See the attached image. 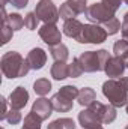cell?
Returning a JSON list of instances; mask_svg holds the SVG:
<instances>
[{"label":"cell","instance_id":"1","mask_svg":"<svg viewBox=\"0 0 128 129\" xmlns=\"http://www.w3.org/2000/svg\"><path fill=\"white\" fill-rule=\"evenodd\" d=\"M102 95L109 101V104L115 105L116 108L125 107L128 102V78H109L102 84Z\"/></svg>","mask_w":128,"mask_h":129},{"label":"cell","instance_id":"2","mask_svg":"<svg viewBox=\"0 0 128 129\" xmlns=\"http://www.w3.org/2000/svg\"><path fill=\"white\" fill-rule=\"evenodd\" d=\"M0 68L5 77L8 78H21L26 77L30 71V66L27 60L18 53V51H8L2 56Z\"/></svg>","mask_w":128,"mask_h":129},{"label":"cell","instance_id":"3","mask_svg":"<svg viewBox=\"0 0 128 129\" xmlns=\"http://www.w3.org/2000/svg\"><path fill=\"white\" fill-rule=\"evenodd\" d=\"M112 56L109 54L107 50H98V51H84L78 56V60L83 66L84 72H98V71H104V66L107 63V60Z\"/></svg>","mask_w":128,"mask_h":129},{"label":"cell","instance_id":"4","mask_svg":"<svg viewBox=\"0 0 128 129\" xmlns=\"http://www.w3.org/2000/svg\"><path fill=\"white\" fill-rule=\"evenodd\" d=\"M107 32L99 24H84L83 30L75 39L80 44H102L107 39Z\"/></svg>","mask_w":128,"mask_h":129},{"label":"cell","instance_id":"5","mask_svg":"<svg viewBox=\"0 0 128 129\" xmlns=\"http://www.w3.org/2000/svg\"><path fill=\"white\" fill-rule=\"evenodd\" d=\"M36 17L44 21V24H56L59 21V9L56 8L53 0H39L35 6Z\"/></svg>","mask_w":128,"mask_h":129},{"label":"cell","instance_id":"6","mask_svg":"<svg viewBox=\"0 0 128 129\" xmlns=\"http://www.w3.org/2000/svg\"><path fill=\"white\" fill-rule=\"evenodd\" d=\"M84 15L94 24H104L115 17V12H112L109 8H105L102 3H92L88 6Z\"/></svg>","mask_w":128,"mask_h":129},{"label":"cell","instance_id":"7","mask_svg":"<svg viewBox=\"0 0 128 129\" xmlns=\"http://www.w3.org/2000/svg\"><path fill=\"white\" fill-rule=\"evenodd\" d=\"M88 108H92L96 114L99 116L102 125H110V123H113V122L116 120V116H118L116 107L112 105V104H107V105H105V104H101L99 101H95V102H94L91 107H88Z\"/></svg>","mask_w":128,"mask_h":129},{"label":"cell","instance_id":"8","mask_svg":"<svg viewBox=\"0 0 128 129\" xmlns=\"http://www.w3.org/2000/svg\"><path fill=\"white\" fill-rule=\"evenodd\" d=\"M38 33H39V38L48 47H54V45L60 44V41H62V33L56 24H44Z\"/></svg>","mask_w":128,"mask_h":129},{"label":"cell","instance_id":"9","mask_svg":"<svg viewBox=\"0 0 128 129\" xmlns=\"http://www.w3.org/2000/svg\"><path fill=\"white\" fill-rule=\"evenodd\" d=\"M78 123L80 126H83V129H98L102 125L99 116L92 108H84L78 113Z\"/></svg>","mask_w":128,"mask_h":129},{"label":"cell","instance_id":"10","mask_svg":"<svg viewBox=\"0 0 128 129\" xmlns=\"http://www.w3.org/2000/svg\"><path fill=\"white\" fill-rule=\"evenodd\" d=\"M127 66H125V62L122 57H118V56H113L107 60V63L104 66V72L107 77L110 78H119L124 75Z\"/></svg>","mask_w":128,"mask_h":129},{"label":"cell","instance_id":"11","mask_svg":"<svg viewBox=\"0 0 128 129\" xmlns=\"http://www.w3.org/2000/svg\"><path fill=\"white\" fill-rule=\"evenodd\" d=\"M53 104H51V101H48L47 98H44V96H41L39 99H36L35 102H33V105H32V111L33 114H36L42 122L44 120H47L50 116H51V113H53Z\"/></svg>","mask_w":128,"mask_h":129},{"label":"cell","instance_id":"12","mask_svg":"<svg viewBox=\"0 0 128 129\" xmlns=\"http://www.w3.org/2000/svg\"><path fill=\"white\" fill-rule=\"evenodd\" d=\"M27 101H29V92H27L23 86L15 87V89L11 92V95H9L11 108H15V110H23V108L27 105Z\"/></svg>","mask_w":128,"mask_h":129},{"label":"cell","instance_id":"13","mask_svg":"<svg viewBox=\"0 0 128 129\" xmlns=\"http://www.w3.org/2000/svg\"><path fill=\"white\" fill-rule=\"evenodd\" d=\"M27 63L30 66V69L33 71H39L44 68V64L47 63V53L42 50V48H32L29 53H27V57H26Z\"/></svg>","mask_w":128,"mask_h":129},{"label":"cell","instance_id":"14","mask_svg":"<svg viewBox=\"0 0 128 129\" xmlns=\"http://www.w3.org/2000/svg\"><path fill=\"white\" fill-rule=\"evenodd\" d=\"M50 101H51V104H53L54 111H57V113H68V111H71L72 107H74L72 99L66 98L65 95H62L60 92H57Z\"/></svg>","mask_w":128,"mask_h":129},{"label":"cell","instance_id":"15","mask_svg":"<svg viewBox=\"0 0 128 129\" xmlns=\"http://www.w3.org/2000/svg\"><path fill=\"white\" fill-rule=\"evenodd\" d=\"M83 26L84 24H81L77 18H71V20H66L63 23V35H66L68 38H72V39H77L78 38V35L81 33L83 30Z\"/></svg>","mask_w":128,"mask_h":129},{"label":"cell","instance_id":"16","mask_svg":"<svg viewBox=\"0 0 128 129\" xmlns=\"http://www.w3.org/2000/svg\"><path fill=\"white\" fill-rule=\"evenodd\" d=\"M50 74L56 81H62L65 78H68L69 77V69H68L66 62H54L51 69H50Z\"/></svg>","mask_w":128,"mask_h":129},{"label":"cell","instance_id":"17","mask_svg":"<svg viewBox=\"0 0 128 129\" xmlns=\"http://www.w3.org/2000/svg\"><path fill=\"white\" fill-rule=\"evenodd\" d=\"M77 101H78V104L81 105V107H91L94 102L96 101V93L94 89H91V87H83L81 90H80V93H78V98H77Z\"/></svg>","mask_w":128,"mask_h":129},{"label":"cell","instance_id":"18","mask_svg":"<svg viewBox=\"0 0 128 129\" xmlns=\"http://www.w3.org/2000/svg\"><path fill=\"white\" fill-rule=\"evenodd\" d=\"M50 54L54 59V62H66L69 57V50L65 44H57L54 47H50Z\"/></svg>","mask_w":128,"mask_h":129},{"label":"cell","instance_id":"19","mask_svg":"<svg viewBox=\"0 0 128 129\" xmlns=\"http://www.w3.org/2000/svg\"><path fill=\"white\" fill-rule=\"evenodd\" d=\"M33 90L36 95L39 96H45L48 95V92L51 90V81L48 78H38L35 83H33Z\"/></svg>","mask_w":128,"mask_h":129},{"label":"cell","instance_id":"20","mask_svg":"<svg viewBox=\"0 0 128 129\" xmlns=\"http://www.w3.org/2000/svg\"><path fill=\"white\" fill-rule=\"evenodd\" d=\"M77 128V125H75V122L72 120V119H69V117H62V119H56V120H53L47 129H75Z\"/></svg>","mask_w":128,"mask_h":129},{"label":"cell","instance_id":"21","mask_svg":"<svg viewBox=\"0 0 128 129\" xmlns=\"http://www.w3.org/2000/svg\"><path fill=\"white\" fill-rule=\"evenodd\" d=\"M3 23H6L14 32L21 30V29L24 27V18H23L20 14H17V12H14V14H8V18H6V21H3Z\"/></svg>","mask_w":128,"mask_h":129},{"label":"cell","instance_id":"22","mask_svg":"<svg viewBox=\"0 0 128 129\" xmlns=\"http://www.w3.org/2000/svg\"><path fill=\"white\" fill-rule=\"evenodd\" d=\"M41 123H42V120L30 111L24 117V123H23V128L21 129H41Z\"/></svg>","mask_w":128,"mask_h":129},{"label":"cell","instance_id":"23","mask_svg":"<svg viewBox=\"0 0 128 129\" xmlns=\"http://www.w3.org/2000/svg\"><path fill=\"white\" fill-rule=\"evenodd\" d=\"M68 69H69V77L71 78H78L84 71H83V66L80 63V60H78V57H75V59H72V62L68 64Z\"/></svg>","mask_w":128,"mask_h":129},{"label":"cell","instance_id":"24","mask_svg":"<svg viewBox=\"0 0 128 129\" xmlns=\"http://www.w3.org/2000/svg\"><path fill=\"white\" fill-rule=\"evenodd\" d=\"M102 27L105 29V32H107V35H116V33L121 30V21L116 18V17H113L112 20H109L107 23H104L102 24Z\"/></svg>","mask_w":128,"mask_h":129},{"label":"cell","instance_id":"25","mask_svg":"<svg viewBox=\"0 0 128 129\" xmlns=\"http://www.w3.org/2000/svg\"><path fill=\"white\" fill-rule=\"evenodd\" d=\"M68 5L72 8V11L80 15V14H84L86 9H88V0H66Z\"/></svg>","mask_w":128,"mask_h":129},{"label":"cell","instance_id":"26","mask_svg":"<svg viewBox=\"0 0 128 129\" xmlns=\"http://www.w3.org/2000/svg\"><path fill=\"white\" fill-rule=\"evenodd\" d=\"M59 17L66 21V20H71V18H75L77 17V14L72 11V8L68 5V2H63L62 5H60V9H59Z\"/></svg>","mask_w":128,"mask_h":129},{"label":"cell","instance_id":"27","mask_svg":"<svg viewBox=\"0 0 128 129\" xmlns=\"http://www.w3.org/2000/svg\"><path fill=\"white\" fill-rule=\"evenodd\" d=\"M38 24H39V18L36 17V14L35 12H27L26 17H24V27L29 29V30H36Z\"/></svg>","mask_w":128,"mask_h":129},{"label":"cell","instance_id":"28","mask_svg":"<svg viewBox=\"0 0 128 129\" xmlns=\"http://www.w3.org/2000/svg\"><path fill=\"white\" fill-rule=\"evenodd\" d=\"M127 50H128V41H125V39H119V41H116L115 45H113V53H115V56H118V57H122V56L127 53Z\"/></svg>","mask_w":128,"mask_h":129},{"label":"cell","instance_id":"29","mask_svg":"<svg viewBox=\"0 0 128 129\" xmlns=\"http://www.w3.org/2000/svg\"><path fill=\"white\" fill-rule=\"evenodd\" d=\"M62 95H65L66 98H69V99H77L78 98V93H80V90L75 87V86H71V84H66L63 87H60V90H59Z\"/></svg>","mask_w":128,"mask_h":129},{"label":"cell","instance_id":"30","mask_svg":"<svg viewBox=\"0 0 128 129\" xmlns=\"http://www.w3.org/2000/svg\"><path fill=\"white\" fill-rule=\"evenodd\" d=\"M9 125H18L20 122H21V113H20V110H15V108H11V111L6 114V119H5Z\"/></svg>","mask_w":128,"mask_h":129},{"label":"cell","instance_id":"31","mask_svg":"<svg viewBox=\"0 0 128 129\" xmlns=\"http://www.w3.org/2000/svg\"><path fill=\"white\" fill-rule=\"evenodd\" d=\"M2 35H3V39H2V44L5 45V44H8L11 39H12V35H14V30L6 24V23H3V27H2Z\"/></svg>","mask_w":128,"mask_h":129},{"label":"cell","instance_id":"32","mask_svg":"<svg viewBox=\"0 0 128 129\" xmlns=\"http://www.w3.org/2000/svg\"><path fill=\"white\" fill-rule=\"evenodd\" d=\"M122 2H124V0H101V3H102L105 8H109L112 12H116V11L121 8Z\"/></svg>","mask_w":128,"mask_h":129},{"label":"cell","instance_id":"33","mask_svg":"<svg viewBox=\"0 0 128 129\" xmlns=\"http://www.w3.org/2000/svg\"><path fill=\"white\" fill-rule=\"evenodd\" d=\"M27 3H29V0H11V5H12L14 8H17V9H23V8H26Z\"/></svg>","mask_w":128,"mask_h":129},{"label":"cell","instance_id":"34","mask_svg":"<svg viewBox=\"0 0 128 129\" xmlns=\"http://www.w3.org/2000/svg\"><path fill=\"white\" fill-rule=\"evenodd\" d=\"M2 105H3V113H2L0 119H2V120H5V119H6V114L9 113V111H8V101H6L5 98H2Z\"/></svg>","mask_w":128,"mask_h":129},{"label":"cell","instance_id":"35","mask_svg":"<svg viewBox=\"0 0 128 129\" xmlns=\"http://www.w3.org/2000/svg\"><path fill=\"white\" fill-rule=\"evenodd\" d=\"M122 29H128V12L124 14V23H122Z\"/></svg>","mask_w":128,"mask_h":129},{"label":"cell","instance_id":"36","mask_svg":"<svg viewBox=\"0 0 128 129\" xmlns=\"http://www.w3.org/2000/svg\"><path fill=\"white\" fill-rule=\"evenodd\" d=\"M121 33H122V39L128 41V29H122L121 27Z\"/></svg>","mask_w":128,"mask_h":129},{"label":"cell","instance_id":"37","mask_svg":"<svg viewBox=\"0 0 128 129\" xmlns=\"http://www.w3.org/2000/svg\"><path fill=\"white\" fill-rule=\"evenodd\" d=\"M122 59H124V62H125V66L128 68V50H127V53L122 56Z\"/></svg>","mask_w":128,"mask_h":129},{"label":"cell","instance_id":"38","mask_svg":"<svg viewBox=\"0 0 128 129\" xmlns=\"http://www.w3.org/2000/svg\"><path fill=\"white\" fill-rule=\"evenodd\" d=\"M8 2H11V0H2V8H5V6H6V3H8Z\"/></svg>","mask_w":128,"mask_h":129},{"label":"cell","instance_id":"39","mask_svg":"<svg viewBox=\"0 0 128 129\" xmlns=\"http://www.w3.org/2000/svg\"><path fill=\"white\" fill-rule=\"evenodd\" d=\"M125 110H127V114H128V102H127V105H125Z\"/></svg>","mask_w":128,"mask_h":129},{"label":"cell","instance_id":"40","mask_svg":"<svg viewBox=\"0 0 128 129\" xmlns=\"http://www.w3.org/2000/svg\"><path fill=\"white\" fill-rule=\"evenodd\" d=\"M124 2H125V3H127V5H128V0H124Z\"/></svg>","mask_w":128,"mask_h":129},{"label":"cell","instance_id":"41","mask_svg":"<svg viewBox=\"0 0 128 129\" xmlns=\"http://www.w3.org/2000/svg\"><path fill=\"white\" fill-rule=\"evenodd\" d=\"M98 129H104V128H102V126H99V128H98Z\"/></svg>","mask_w":128,"mask_h":129},{"label":"cell","instance_id":"42","mask_svg":"<svg viewBox=\"0 0 128 129\" xmlns=\"http://www.w3.org/2000/svg\"><path fill=\"white\" fill-rule=\"evenodd\" d=\"M125 129H128V125H127V126H125Z\"/></svg>","mask_w":128,"mask_h":129},{"label":"cell","instance_id":"43","mask_svg":"<svg viewBox=\"0 0 128 129\" xmlns=\"http://www.w3.org/2000/svg\"><path fill=\"white\" fill-rule=\"evenodd\" d=\"M3 129H5V128H3Z\"/></svg>","mask_w":128,"mask_h":129}]
</instances>
